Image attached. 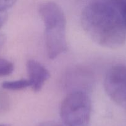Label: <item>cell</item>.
I'll return each mask as SVG.
<instances>
[{
  "mask_svg": "<svg viewBox=\"0 0 126 126\" xmlns=\"http://www.w3.org/2000/svg\"><path fill=\"white\" fill-rule=\"evenodd\" d=\"M81 23L89 37L101 46L117 48L126 41V28L112 4L96 1L87 5L82 12Z\"/></svg>",
  "mask_w": 126,
  "mask_h": 126,
  "instance_id": "cell-1",
  "label": "cell"
},
{
  "mask_svg": "<svg viewBox=\"0 0 126 126\" xmlns=\"http://www.w3.org/2000/svg\"><path fill=\"white\" fill-rule=\"evenodd\" d=\"M39 14L45 27L47 54L53 60L68 50L65 36L66 18L59 5L52 1L42 4L39 7Z\"/></svg>",
  "mask_w": 126,
  "mask_h": 126,
  "instance_id": "cell-2",
  "label": "cell"
},
{
  "mask_svg": "<svg viewBox=\"0 0 126 126\" xmlns=\"http://www.w3.org/2000/svg\"><path fill=\"white\" fill-rule=\"evenodd\" d=\"M91 114V100L84 91L70 92L61 105L60 116L65 126H89Z\"/></svg>",
  "mask_w": 126,
  "mask_h": 126,
  "instance_id": "cell-3",
  "label": "cell"
},
{
  "mask_svg": "<svg viewBox=\"0 0 126 126\" xmlns=\"http://www.w3.org/2000/svg\"><path fill=\"white\" fill-rule=\"evenodd\" d=\"M104 87L109 98L119 106L126 108V66H114L107 71Z\"/></svg>",
  "mask_w": 126,
  "mask_h": 126,
  "instance_id": "cell-4",
  "label": "cell"
},
{
  "mask_svg": "<svg viewBox=\"0 0 126 126\" xmlns=\"http://www.w3.org/2000/svg\"><path fill=\"white\" fill-rule=\"evenodd\" d=\"M26 67L30 87L34 92H39L50 76L49 71L40 63L33 59L27 61Z\"/></svg>",
  "mask_w": 126,
  "mask_h": 126,
  "instance_id": "cell-5",
  "label": "cell"
},
{
  "mask_svg": "<svg viewBox=\"0 0 126 126\" xmlns=\"http://www.w3.org/2000/svg\"><path fill=\"white\" fill-rule=\"evenodd\" d=\"M30 86V84L28 79H23L16 81H4L2 84V88L9 91H19L26 89Z\"/></svg>",
  "mask_w": 126,
  "mask_h": 126,
  "instance_id": "cell-6",
  "label": "cell"
},
{
  "mask_svg": "<svg viewBox=\"0 0 126 126\" xmlns=\"http://www.w3.org/2000/svg\"><path fill=\"white\" fill-rule=\"evenodd\" d=\"M13 63L9 60L0 57V77L10 75L14 71Z\"/></svg>",
  "mask_w": 126,
  "mask_h": 126,
  "instance_id": "cell-7",
  "label": "cell"
},
{
  "mask_svg": "<svg viewBox=\"0 0 126 126\" xmlns=\"http://www.w3.org/2000/svg\"><path fill=\"white\" fill-rule=\"evenodd\" d=\"M114 5L117 7L126 30V0H116Z\"/></svg>",
  "mask_w": 126,
  "mask_h": 126,
  "instance_id": "cell-8",
  "label": "cell"
},
{
  "mask_svg": "<svg viewBox=\"0 0 126 126\" xmlns=\"http://www.w3.org/2000/svg\"><path fill=\"white\" fill-rule=\"evenodd\" d=\"M17 0H0V11H6L14 5Z\"/></svg>",
  "mask_w": 126,
  "mask_h": 126,
  "instance_id": "cell-9",
  "label": "cell"
},
{
  "mask_svg": "<svg viewBox=\"0 0 126 126\" xmlns=\"http://www.w3.org/2000/svg\"><path fill=\"white\" fill-rule=\"evenodd\" d=\"M7 18L6 11H0V28L4 25Z\"/></svg>",
  "mask_w": 126,
  "mask_h": 126,
  "instance_id": "cell-10",
  "label": "cell"
},
{
  "mask_svg": "<svg viewBox=\"0 0 126 126\" xmlns=\"http://www.w3.org/2000/svg\"><path fill=\"white\" fill-rule=\"evenodd\" d=\"M0 126H12L10 124H6V123H2L0 124Z\"/></svg>",
  "mask_w": 126,
  "mask_h": 126,
  "instance_id": "cell-11",
  "label": "cell"
}]
</instances>
